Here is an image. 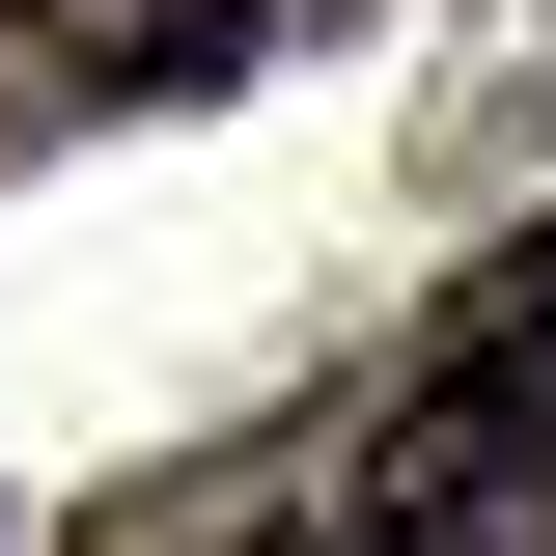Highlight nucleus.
I'll list each match as a JSON object with an SVG mask.
<instances>
[{"mask_svg":"<svg viewBox=\"0 0 556 556\" xmlns=\"http://www.w3.org/2000/svg\"><path fill=\"white\" fill-rule=\"evenodd\" d=\"M529 473H556V223L445 278V334L390 362V417H362V473L306 501V529H362V556H473Z\"/></svg>","mask_w":556,"mask_h":556,"instance_id":"nucleus-1","label":"nucleus"},{"mask_svg":"<svg viewBox=\"0 0 556 556\" xmlns=\"http://www.w3.org/2000/svg\"><path fill=\"white\" fill-rule=\"evenodd\" d=\"M56 28H84V56H139V84H223V56H251V0H56Z\"/></svg>","mask_w":556,"mask_h":556,"instance_id":"nucleus-2","label":"nucleus"},{"mask_svg":"<svg viewBox=\"0 0 556 556\" xmlns=\"http://www.w3.org/2000/svg\"><path fill=\"white\" fill-rule=\"evenodd\" d=\"M251 556H362V529H251Z\"/></svg>","mask_w":556,"mask_h":556,"instance_id":"nucleus-3","label":"nucleus"}]
</instances>
